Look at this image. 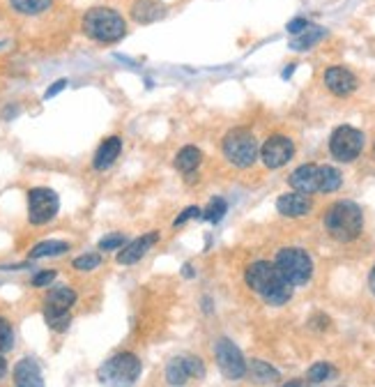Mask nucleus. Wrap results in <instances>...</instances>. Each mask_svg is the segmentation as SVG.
Here are the masks:
<instances>
[{"label": "nucleus", "mask_w": 375, "mask_h": 387, "mask_svg": "<svg viewBox=\"0 0 375 387\" xmlns=\"http://www.w3.org/2000/svg\"><path fill=\"white\" fill-rule=\"evenodd\" d=\"M322 224L336 242H352L364 231V212L352 200H336L327 207Z\"/></svg>", "instance_id": "nucleus-2"}, {"label": "nucleus", "mask_w": 375, "mask_h": 387, "mask_svg": "<svg viewBox=\"0 0 375 387\" xmlns=\"http://www.w3.org/2000/svg\"><path fill=\"white\" fill-rule=\"evenodd\" d=\"M184 277H186V279H191V277H193V270H191V265H184Z\"/></svg>", "instance_id": "nucleus-39"}, {"label": "nucleus", "mask_w": 375, "mask_h": 387, "mask_svg": "<svg viewBox=\"0 0 375 387\" xmlns=\"http://www.w3.org/2000/svg\"><path fill=\"white\" fill-rule=\"evenodd\" d=\"M64 252H69V242L62 240H44L40 245H35L30 249V258H46V256H60Z\"/></svg>", "instance_id": "nucleus-23"}, {"label": "nucleus", "mask_w": 375, "mask_h": 387, "mask_svg": "<svg viewBox=\"0 0 375 387\" xmlns=\"http://www.w3.org/2000/svg\"><path fill=\"white\" fill-rule=\"evenodd\" d=\"M14 346V332H12V325L7 322L3 316H0V355L7 353V350H12Z\"/></svg>", "instance_id": "nucleus-30"}, {"label": "nucleus", "mask_w": 375, "mask_h": 387, "mask_svg": "<svg viewBox=\"0 0 375 387\" xmlns=\"http://www.w3.org/2000/svg\"><path fill=\"white\" fill-rule=\"evenodd\" d=\"M295 157V143L284 134H274L261 148V160L268 169H281L286 166Z\"/></svg>", "instance_id": "nucleus-11"}, {"label": "nucleus", "mask_w": 375, "mask_h": 387, "mask_svg": "<svg viewBox=\"0 0 375 387\" xmlns=\"http://www.w3.org/2000/svg\"><path fill=\"white\" fill-rule=\"evenodd\" d=\"M164 5L157 3V0H136V3L132 5V19L136 21V24H155V21L164 19Z\"/></svg>", "instance_id": "nucleus-18"}, {"label": "nucleus", "mask_w": 375, "mask_h": 387, "mask_svg": "<svg viewBox=\"0 0 375 387\" xmlns=\"http://www.w3.org/2000/svg\"><path fill=\"white\" fill-rule=\"evenodd\" d=\"M83 33L102 44H115L125 37L127 21L111 7H92L83 17Z\"/></svg>", "instance_id": "nucleus-3"}, {"label": "nucleus", "mask_w": 375, "mask_h": 387, "mask_svg": "<svg viewBox=\"0 0 375 387\" xmlns=\"http://www.w3.org/2000/svg\"><path fill=\"white\" fill-rule=\"evenodd\" d=\"M157 242H159V233H157V231H150L146 235H141V238L127 242V245L120 249L118 263L120 265H134V263H139L141 258L157 245Z\"/></svg>", "instance_id": "nucleus-13"}, {"label": "nucleus", "mask_w": 375, "mask_h": 387, "mask_svg": "<svg viewBox=\"0 0 375 387\" xmlns=\"http://www.w3.org/2000/svg\"><path fill=\"white\" fill-rule=\"evenodd\" d=\"M200 162H203V153L196 146H184L175 155V169L180 173H193L200 166Z\"/></svg>", "instance_id": "nucleus-20"}, {"label": "nucleus", "mask_w": 375, "mask_h": 387, "mask_svg": "<svg viewBox=\"0 0 375 387\" xmlns=\"http://www.w3.org/2000/svg\"><path fill=\"white\" fill-rule=\"evenodd\" d=\"M200 212H203V210H200V207H196V205H189V207H186V210H184L182 214H180V217H177L175 221H173V226H182L184 221H189V219H193V217H200Z\"/></svg>", "instance_id": "nucleus-33"}, {"label": "nucleus", "mask_w": 375, "mask_h": 387, "mask_svg": "<svg viewBox=\"0 0 375 387\" xmlns=\"http://www.w3.org/2000/svg\"><path fill=\"white\" fill-rule=\"evenodd\" d=\"M10 5L19 14H26V17H37V14L46 12L49 7L53 5V0H10Z\"/></svg>", "instance_id": "nucleus-24"}, {"label": "nucleus", "mask_w": 375, "mask_h": 387, "mask_svg": "<svg viewBox=\"0 0 375 387\" xmlns=\"http://www.w3.org/2000/svg\"><path fill=\"white\" fill-rule=\"evenodd\" d=\"M258 141L251 129L235 127L223 136V157L237 169L254 166L258 160Z\"/></svg>", "instance_id": "nucleus-5"}, {"label": "nucleus", "mask_w": 375, "mask_h": 387, "mask_svg": "<svg viewBox=\"0 0 375 387\" xmlns=\"http://www.w3.org/2000/svg\"><path fill=\"white\" fill-rule=\"evenodd\" d=\"M324 35H327V31H324V28H320V26H308L304 33H299L297 37L290 42V49H293V51H306V49H311V46L318 44Z\"/></svg>", "instance_id": "nucleus-22"}, {"label": "nucleus", "mask_w": 375, "mask_h": 387, "mask_svg": "<svg viewBox=\"0 0 375 387\" xmlns=\"http://www.w3.org/2000/svg\"><path fill=\"white\" fill-rule=\"evenodd\" d=\"M125 245H127V238L122 233H111L99 240V249L102 252H115V249H122Z\"/></svg>", "instance_id": "nucleus-31"}, {"label": "nucleus", "mask_w": 375, "mask_h": 387, "mask_svg": "<svg viewBox=\"0 0 375 387\" xmlns=\"http://www.w3.org/2000/svg\"><path fill=\"white\" fill-rule=\"evenodd\" d=\"M5 374H7V362H5V357L0 355V381L5 378Z\"/></svg>", "instance_id": "nucleus-37"}, {"label": "nucleus", "mask_w": 375, "mask_h": 387, "mask_svg": "<svg viewBox=\"0 0 375 387\" xmlns=\"http://www.w3.org/2000/svg\"><path fill=\"white\" fill-rule=\"evenodd\" d=\"M343 184L341 171L334 166H320V191L322 194H331L336 191Z\"/></svg>", "instance_id": "nucleus-25"}, {"label": "nucleus", "mask_w": 375, "mask_h": 387, "mask_svg": "<svg viewBox=\"0 0 375 387\" xmlns=\"http://www.w3.org/2000/svg\"><path fill=\"white\" fill-rule=\"evenodd\" d=\"M364 150V134L350 125L336 127L329 136V153L336 162H355Z\"/></svg>", "instance_id": "nucleus-7"}, {"label": "nucleus", "mask_w": 375, "mask_h": 387, "mask_svg": "<svg viewBox=\"0 0 375 387\" xmlns=\"http://www.w3.org/2000/svg\"><path fill=\"white\" fill-rule=\"evenodd\" d=\"M205 376V364L200 357L186 355V357H173L166 364V381L173 387H182L191 381V378H203Z\"/></svg>", "instance_id": "nucleus-10"}, {"label": "nucleus", "mask_w": 375, "mask_h": 387, "mask_svg": "<svg viewBox=\"0 0 375 387\" xmlns=\"http://www.w3.org/2000/svg\"><path fill=\"white\" fill-rule=\"evenodd\" d=\"M214 357H216V367L221 369V374L228 381H240V378L247 376V360H244L242 350L230 339H226V336H221L214 343Z\"/></svg>", "instance_id": "nucleus-9"}, {"label": "nucleus", "mask_w": 375, "mask_h": 387, "mask_svg": "<svg viewBox=\"0 0 375 387\" xmlns=\"http://www.w3.org/2000/svg\"><path fill=\"white\" fill-rule=\"evenodd\" d=\"M290 187L299 194H318L320 191V166L318 164H302L299 169H295L290 178H288Z\"/></svg>", "instance_id": "nucleus-12"}, {"label": "nucleus", "mask_w": 375, "mask_h": 387, "mask_svg": "<svg viewBox=\"0 0 375 387\" xmlns=\"http://www.w3.org/2000/svg\"><path fill=\"white\" fill-rule=\"evenodd\" d=\"M53 282H55V272L53 270L37 272V275L33 277V286H35V289H44V286H51Z\"/></svg>", "instance_id": "nucleus-32"}, {"label": "nucleus", "mask_w": 375, "mask_h": 387, "mask_svg": "<svg viewBox=\"0 0 375 387\" xmlns=\"http://www.w3.org/2000/svg\"><path fill=\"white\" fill-rule=\"evenodd\" d=\"M311 207H313L311 196L299 194V191L284 194V196L277 198V210L284 214V217H306V214L311 212Z\"/></svg>", "instance_id": "nucleus-15"}, {"label": "nucleus", "mask_w": 375, "mask_h": 387, "mask_svg": "<svg viewBox=\"0 0 375 387\" xmlns=\"http://www.w3.org/2000/svg\"><path fill=\"white\" fill-rule=\"evenodd\" d=\"M14 385L17 387H44L42 369L33 357H24V360L14 367Z\"/></svg>", "instance_id": "nucleus-16"}, {"label": "nucleus", "mask_w": 375, "mask_h": 387, "mask_svg": "<svg viewBox=\"0 0 375 387\" xmlns=\"http://www.w3.org/2000/svg\"><path fill=\"white\" fill-rule=\"evenodd\" d=\"M244 279H247V286L254 293H258L265 302L272 307L286 304L288 300L293 298V286L286 282L284 275L279 272V268L270 261H256L251 263L247 272H244Z\"/></svg>", "instance_id": "nucleus-1"}, {"label": "nucleus", "mask_w": 375, "mask_h": 387, "mask_svg": "<svg viewBox=\"0 0 375 387\" xmlns=\"http://www.w3.org/2000/svg\"><path fill=\"white\" fill-rule=\"evenodd\" d=\"M247 374H249L251 381L258 383V385H270V383H277L279 378H281L279 371L274 369L272 364L263 362V360H251V362H247Z\"/></svg>", "instance_id": "nucleus-19"}, {"label": "nucleus", "mask_w": 375, "mask_h": 387, "mask_svg": "<svg viewBox=\"0 0 375 387\" xmlns=\"http://www.w3.org/2000/svg\"><path fill=\"white\" fill-rule=\"evenodd\" d=\"M274 265H277L279 272L284 275V279L293 289L306 286L313 277V258L302 247H284L277 254Z\"/></svg>", "instance_id": "nucleus-6"}, {"label": "nucleus", "mask_w": 375, "mask_h": 387, "mask_svg": "<svg viewBox=\"0 0 375 387\" xmlns=\"http://www.w3.org/2000/svg\"><path fill=\"white\" fill-rule=\"evenodd\" d=\"M293 71H295V64H290V67H288V69L284 71V78H288V76H290V74H293Z\"/></svg>", "instance_id": "nucleus-40"}, {"label": "nucleus", "mask_w": 375, "mask_h": 387, "mask_svg": "<svg viewBox=\"0 0 375 387\" xmlns=\"http://www.w3.org/2000/svg\"><path fill=\"white\" fill-rule=\"evenodd\" d=\"M369 289L373 291V295H375V265L371 268V275H369Z\"/></svg>", "instance_id": "nucleus-36"}, {"label": "nucleus", "mask_w": 375, "mask_h": 387, "mask_svg": "<svg viewBox=\"0 0 375 387\" xmlns=\"http://www.w3.org/2000/svg\"><path fill=\"white\" fill-rule=\"evenodd\" d=\"M120 153H122V139L120 136H108L102 146L97 148L95 160H92V166H95L97 171L111 169L115 164V160L120 157Z\"/></svg>", "instance_id": "nucleus-17"}, {"label": "nucleus", "mask_w": 375, "mask_h": 387, "mask_svg": "<svg viewBox=\"0 0 375 387\" xmlns=\"http://www.w3.org/2000/svg\"><path fill=\"white\" fill-rule=\"evenodd\" d=\"M74 302H76V293L67 289V286H55L46 295V307H51V309L69 311L71 307H74Z\"/></svg>", "instance_id": "nucleus-21"}, {"label": "nucleus", "mask_w": 375, "mask_h": 387, "mask_svg": "<svg viewBox=\"0 0 375 387\" xmlns=\"http://www.w3.org/2000/svg\"><path fill=\"white\" fill-rule=\"evenodd\" d=\"M334 376H336V369L331 367V364H327V362H318V364H313V367L306 371V383L318 385V383L329 381V378H334Z\"/></svg>", "instance_id": "nucleus-27"}, {"label": "nucleus", "mask_w": 375, "mask_h": 387, "mask_svg": "<svg viewBox=\"0 0 375 387\" xmlns=\"http://www.w3.org/2000/svg\"><path fill=\"white\" fill-rule=\"evenodd\" d=\"M58 210H60V198L49 187H35L28 191V219L35 226L49 224Z\"/></svg>", "instance_id": "nucleus-8"}, {"label": "nucleus", "mask_w": 375, "mask_h": 387, "mask_svg": "<svg viewBox=\"0 0 375 387\" xmlns=\"http://www.w3.org/2000/svg\"><path fill=\"white\" fill-rule=\"evenodd\" d=\"M308 26H311V24H308L306 19L297 17V19H293L290 24H288V33H293V35H299V33H304Z\"/></svg>", "instance_id": "nucleus-34"}, {"label": "nucleus", "mask_w": 375, "mask_h": 387, "mask_svg": "<svg viewBox=\"0 0 375 387\" xmlns=\"http://www.w3.org/2000/svg\"><path fill=\"white\" fill-rule=\"evenodd\" d=\"M44 320L46 325L55 329V332H64L69 327L71 316L69 311H60V309H51V307H44Z\"/></svg>", "instance_id": "nucleus-26"}, {"label": "nucleus", "mask_w": 375, "mask_h": 387, "mask_svg": "<svg viewBox=\"0 0 375 387\" xmlns=\"http://www.w3.org/2000/svg\"><path fill=\"white\" fill-rule=\"evenodd\" d=\"M67 78H58V81L51 85V88H49L46 92H44V99H51V97H55L58 95V92H62L64 88H67Z\"/></svg>", "instance_id": "nucleus-35"}, {"label": "nucleus", "mask_w": 375, "mask_h": 387, "mask_svg": "<svg viewBox=\"0 0 375 387\" xmlns=\"http://www.w3.org/2000/svg\"><path fill=\"white\" fill-rule=\"evenodd\" d=\"M74 265L76 270H81V272H90V270H97L99 265H102V256L99 254H83V256H78L74 258Z\"/></svg>", "instance_id": "nucleus-29"}, {"label": "nucleus", "mask_w": 375, "mask_h": 387, "mask_svg": "<svg viewBox=\"0 0 375 387\" xmlns=\"http://www.w3.org/2000/svg\"><path fill=\"white\" fill-rule=\"evenodd\" d=\"M226 210H228L226 200H223V198H212L210 205H207L205 210L200 212V217L207 219V221H212V224H219V221L223 219V214H226Z\"/></svg>", "instance_id": "nucleus-28"}, {"label": "nucleus", "mask_w": 375, "mask_h": 387, "mask_svg": "<svg viewBox=\"0 0 375 387\" xmlns=\"http://www.w3.org/2000/svg\"><path fill=\"white\" fill-rule=\"evenodd\" d=\"M281 387H308V383H304V381H290V383H286V385H281Z\"/></svg>", "instance_id": "nucleus-38"}, {"label": "nucleus", "mask_w": 375, "mask_h": 387, "mask_svg": "<svg viewBox=\"0 0 375 387\" xmlns=\"http://www.w3.org/2000/svg\"><path fill=\"white\" fill-rule=\"evenodd\" d=\"M0 46H3V42H0Z\"/></svg>", "instance_id": "nucleus-41"}, {"label": "nucleus", "mask_w": 375, "mask_h": 387, "mask_svg": "<svg viewBox=\"0 0 375 387\" xmlns=\"http://www.w3.org/2000/svg\"><path fill=\"white\" fill-rule=\"evenodd\" d=\"M143 364L134 353H118L97 369V381L104 387H132L141 378Z\"/></svg>", "instance_id": "nucleus-4"}, {"label": "nucleus", "mask_w": 375, "mask_h": 387, "mask_svg": "<svg viewBox=\"0 0 375 387\" xmlns=\"http://www.w3.org/2000/svg\"><path fill=\"white\" fill-rule=\"evenodd\" d=\"M322 81H324V85H327V90L334 92V95H338V97L350 95V92H355L359 85L357 76L345 67H329L327 71H324Z\"/></svg>", "instance_id": "nucleus-14"}]
</instances>
